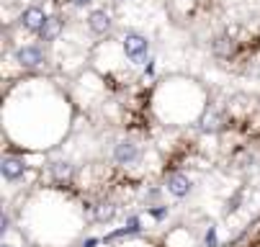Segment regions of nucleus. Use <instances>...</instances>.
I'll list each match as a JSON object with an SVG mask.
<instances>
[{"label": "nucleus", "mask_w": 260, "mask_h": 247, "mask_svg": "<svg viewBox=\"0 0 260 247\" xmlns=\"http://www.w3.org/2000/svg\"><path fill=\"white\" fill-rule=\"evenodd\" d=\"M114 160L119 165H134L139 160V147L132 142V139H121V142L116 145V150H114Z\"/></svg>", "instance_id": "obj_4"}, {"label": "nucleus", "mask_w": 260, "mask_h": 247, "mask_svg": "<svg viewBox=\"0 0 260 247\" xmlns=\"http://www.w3.org/2000/svg\"><path fill=\"white\" fill-rule=\"evenodd\" d=\"M214 49H216L219 54H232V52H235V44H232V39H219V42L214 44Z\"/></svg>", "instance_id": "obj_12"}, {"label": "nucleus", "mask_w": 260, "mask_h": 247, "mask_svg": "<svg viewBox=\"0 0 260 247\" xmlns=\"http://www.w3.org/2000/svg\"><path fill=\"white\" fill-rule=\"evenodd\" d=\"M111 26H114V21H111V13H106V11H93L88 16V28L95 33V37H106V33L111 31Z\"/></svg>", "instance_id": "obj_5"}, {"label": "nucleus", "mask_w": 260, "mask_h": 247, "mask_svg": "<svg viewBox=\"0 0 260 247\" xmlns=\"http://www.w3.org/2000/svg\"><path fill=\"white\" fill-rule=\"evenodd\" d=\"M62 28H64L62 18H59V16H49L47 23H44V28L39 31V39H42V42H54L59 33H62Z\"/></svg>", "instance_id": "obj_9"}, {"label": "nucleus", "mask_w": 260, "mask_h": 247, "mask_svg": "<svg viewBox=\"0 0 260 247\" xmlns=\"http://www.w3.org/2000/svg\"><path fill=\"white\" fill-rule=\"evenodd\" d=\"M221 124H224V119H221V114H219L216 109H206V111L201 114V119H199L201 131H209V134L219 131V129H221Z\"/></svg>", "instance_id": "obj_8"}, {"label": "nucleus", "mask_w": 260, "mask_h": 247, "mask_svg": "<svg viewBox=\"0 0 260 247\" xmlns=\"http://www.w3.org/2000/svg\"><path fill=\"white\" fill-rule=\"evenodd\" d=\"M72 3H75V6H90L93 0H72Z\"/></svg>", "instance_id": "obj_13"}, {"label": "nucleus", "mask_w": 260, "mask_h": 247, "mask_svg": "<svg viewBox=\"0 0 260 247\" xmlns=\"http://www.w3.org/2000/svg\"><path fill=\"white\" fill-rule=\"evenodd\" d=\"M124 54L134 64H144L147 57H150V42H147V37H142L137 31H129L124 37Z\"/></svg>", "instance_id": "obj_1"}, {"label": "nucleus", "mask_w": 260, "mask_h": 247, "mask_svg": "<svg viewBox=\"0 0 260 247\" xmlns=\"http://www.w3.org/2000/svg\"><path fill=\"white\" fill-rule=\"evenodd\" d=\"M165 186H168V191H170L173 196H178V198H183V196L191 193V181H188V175H183V172H170L168 181H165Z\"/></svg>", "instance_id": "obj_6"}, {"label": "nucleus", "mask_w": 260, "mask_h": 247, "mask_svg": "<svg viewBox=\"0 0 260 247\" xmlns=\"http://www.w3.org/2000/svg\"><path fill=\"white\" fill-rule=\"evenodd\" d=\"M52 178L57 183H70L72 181V165L70 162H54L52 165Z\"/></svg>", "instance_id": "obj_10"}, {"label": "nucleus", "mask_w": 260, "mask_h": 247, "mask_svg": "<svg viewBox=\"0 0 260 247\" xmlns=\"http://www.w3.org/2000/svg\"><path fill=\"white\" fill-rule=\"evenodd\" d=\"M47 18H49V16H47L39 6H31V8H26V11L21 13V26H23L26 31H31V33H39V31L44 28Z\"/></svg>", "instance_id": "obj_3"}, {"label": "nucleus", "mask_w": 260, "mask_h": 247, "mask_svg": "<svg viewBox=\"0 0 260 247\" xmlns=\"http://www.w3.org/2000/svg\"><path fill=\"white\" fill-rule=\"evenodd\" d=\"M116 217V203H111V201H101L95 206V219L98 222H111Z\"/></svg>", "instance_id": "obj_11"}, {"label": "nucleus", "mask_w": 260, "mask_h": 247, "mask_svg": "<svg viewBox=\"0 0 260 247\" xmlns=\"http://www.w3.org/2000/svg\"><path fill=\"white\" fill-rule=\"evenodd\" d=\"M3 247H11V244H3Z\"/></svg>", "instance_id": "obj_14"}, {"label": "nucleus", "mask_w": 260, "mask_h": 247, "mask_svg": "<svg viewBox=\"0 0 260 247\" xmlns=\"http://www.w3.org/2000/svg\"><path fill=\"white\" fill-rule=\"evenodd\" d=\"M16 59H18V64L23 67V69H36V67H42L44 64V52H42V47H34V44H28V47H21L18 52H16Z\"/></svg>", "instance_id": "obj_2"}, {"label": "nucleus", "mask_w": 260, "mask_h": 247, "mask_svg": "<svg viewBox=\"0 0 260 247\" xmlns=\"http://www.w3.org/2000/svg\"><path fill=\"white\" fill-rule=\"evenodd\" d=\"M23 172H26V165H23L21 157H13V155L3 157V178L6 181H18Z\"/></svg>", "instance_id": "obj_7"}]
</instances>
